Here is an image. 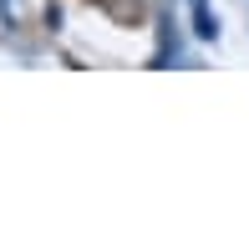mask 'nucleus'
Masks as SVG:
<instances>
[]
</instances>
